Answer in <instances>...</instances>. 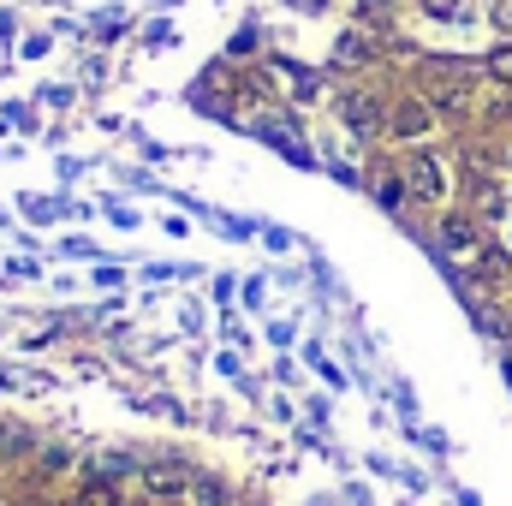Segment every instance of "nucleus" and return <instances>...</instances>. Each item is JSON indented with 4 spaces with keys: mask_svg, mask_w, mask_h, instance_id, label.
Instances as JSON below:
<instances>
[{
    "mask_svg": "<svg viewBox=\"0 0 512 506\" xmlns=\"http://www.w3.org/2000/svg\"><path fill=\"white\" fill-rule=\"evenodd\" d=\"M405 185H411L423 203H441V197H447V173H441V161H435L429 149L405 155Z\"/></svg>",
    "mask_w": 512,
    "mask_h": 506,
    "instance_id": "1",
    "label": "nucleus"
},
{
    "mask_svg": "<svg viewBox=\"0 0 512 506\" xmlns=\"http://www.w3.org/2000/svg\"><path fill=\"white\" fill-rule=\"evenodd\" d=\"M185 489H191V471L185 465H149L143 471V495L149 501H179Z\"/></svg>",
    "mask_w": 512,
    "mask_h": 506,
    "instance_id": "2",
    "label": "nucleus"
},
{
    "mask_svg": "<svg viewBox=\"0 0 512 506\" xmlns=\"http://www.w3.org/2000/svg\"><path fill=\"white\" fill-rule=\"evenodd\" d=\"M429 126H435L429 102H393V114H387V131L393 137H429Z\"/></svg>",
    "mask_w": 512,
    "mask_h": 506,
    "instance_id": "3",
    "label": "nucleus"
},
{
    "mask_svg": "<svg viewBox=\"0 0 512 506\" xmlns=\"http://www.w3.org/2000/svg\"><path fill=\"white\" fill-rule=\"evenodd\" d=\"M441 245L453 256H471L477 251V227H471L465 215H447V221H441Z\"/></svg>",
    "mask_w": 512,
    "mask_h": 506,
    "instance_id": "4",
    "label": "nucleus"
},
{
    "mask_svg": "<svg viewBox=\"0 0 512 506\" xmlns=\"http://www.w3.org/2000/svg\"><path fill=\"white\" fill-rule=\"evenodd\" d=\"M72 506H120V495H114V483H102V477H96V483H84V489H78V501Z\"/></svg>",
    "mask_w": 512,
    "mask_h": 506,
    "instance_id": "5",
    "label": "nucleus"
},
{
    "mask_svg": "<svg viewBox=\"0 0 512 506\" xmlns=\"http://www.w3.org/2000/svg\"><path fill=\"white\" fill-rule=\"evenodd\" d=\"M191 495H197V506H227V489L215 477H191Z\"/></svg>",
    "mask_w": 512,
    "mask_h": 506,
    "instance_id": "6",
    "label": "nucleus"
},
{
    "mask_svg": "<svg viewBox=\"0 0 512 506\" xmlns=\"http://www.w3.org/2000/svg\"><path fill=\"white\" fill-rule=\"evenodd\" d=\"M483 66H489V78H495V84H512V42H501Z\"/></svg>",
    "mask_w": 512,
    "mask_h": 506,
    "instance_id": "7",
    "label": "nucleus"
},
{
    "mask_svg": "<svg viewBox=\"0 0 512 506\" xmlns=\"http://www.w3.org/2000/svg\"><path fill=\"white\" fill-rule=\"evenodd\" d=\"M423 12H435V18H453V12H459V0H423Z\"/></svg>",
    "mask_w": 512,
    "mask_h": 506,
    "instance_id": "8",
    "label": "nucleus"
},
{
    "mask_svg": "<svg viewBox=\"0 0 512 506\" xmlns=\"http://www.w3.org/2000/svg\"><path fill=\"white\" fill-rule=\"evenodd\" d=\"M137 506H149V501H137Z\"/></svg>",
    "mask_w": 512,
    "mask_h": 506,
    "instance_id": "9",
    "label": "nucleus"
}]
</instances>
